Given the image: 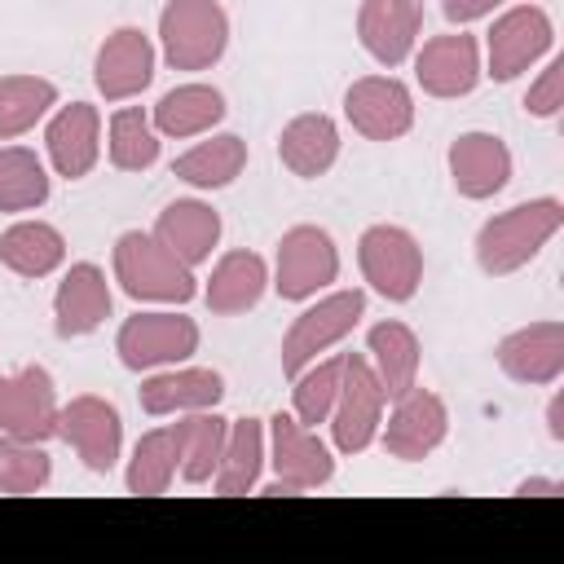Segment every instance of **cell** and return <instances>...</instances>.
<instances>
[{
  "mask_svg": "<svg viewBox=\"0 0 564 564\" xmlns=\"http://www.w3.org/2000/svg\"><path fill=\"white\" fill-rule=\"evenodd\" d=\"M564 225V203L560 198H529L516 203L498 216H489L476 234V264L489 278H507L524 269Z\"/></svg>",
  "mask_w": 564,
  "mask_h": 564,
  "instance_id": "cell-1",
  "label": "cell"
},
{
  "mask_svg": "<svg viewBox=\"0 0 564 564\" xmlns=\"http://www.w3.org/2000/svg\"><path fill=\"white\" fill-rule=\"evenodd\" d=\"M110 264H115V282L132 295V300H150V304H189L198 282H194V269L185 260H176L154 234H141V229H128L115 238V251H110Z\"/></svg>",
  "mask_w": 564,
  "mask_h": 564,
  "instance_id": "cell-2",
  "label": "cell"
},
{
  "mask_svg": "<svg viewBox=\"0 0 564 564\" xmlns=\"http://www.w3.org/2000/svg\"><path fill=\"white\" fill-rule=\"evenodd\" d=\"M159 44L172 70L216 66L229 44V18L220 0H167L159 13Z\"/></svg>",
  "mask_w": 564,
  "mask_h": 564,
  "instance_id": "cell-3",
  "label": "cell"
},
{
  "mask_svg": "<svg viewBox=\"0 0 564 564\" xmlns=\"http://www.w3.org/2000/svg\"><path fill=\"white\" fill-rule=\"evenodd\" d=\"M383 383L370 366V357L361 352H344V370H339V392L330 405V441L339 454H361L375 445L379 423H383Z\"/></svg>",
  "mask_w": 564,
  "mask_h": 564,
  "instance_id": "cell-4",
  "label": "cell"
},
{
  "mask_svg": "<svg viewBox=\"0 0 564 564\" xmlns=\"http://www.w3.org/2000/svg\"><path fill=\"white\" fill-rule=\"evenodd\" d=\"M269 463H273V480L260 489L264 498H278V494H308V489H322L330 485L335 476V458L330 449L317 441L313 427H304L295 414H273L269 419Z\"/></svg>",
  "mask_w": 564,
  "mask_h": 564,
  "instance_id": "cell-5",
  "label": "cell"
},
{
  "mask_svg": "<svg viewBox=\"0 0 564 564\" xmlns=\"http://www.w3.org/2000/svg\"><path fill=\"white\" fill-rule=\"evenodd\" d=\"M339 278V251L335 238L322 225H291L278 242V264H273V291L291 304L313 300Z\"/></svg>",
  "mask_w": 564,
  "mask_h": 564,
  "instance_id": "cell-6",
  "label": "cell"
},
{
  "mask_svg": "<svg viewBox=\"0 0 564 564\" xmlns=\"http://www.w3.org/2000/svg\"><path fill=\"white\" fill-rule=\"evenodd\" d=\"M357 264H361V278L392 304L414 300L423 282V247L401 225H370L357 238Z\"/></svg>",
  "mask_w": 564,
  "mask_h": 564,
  "instance_id": "cell-7",
  "label": "cell"
},
{
  "mask_svg": "<svg viewBox=\"0 0 564 564\" xmlns=\"http://www.w3.org/2000/svg\"><path fill=\"white\" fill-rule=\"evenodd\" d=\"M366 313V291H330L326 300L308 304L282 335V375L295 379L308 361H317V352H326L330 344H339Z\"/></svg>",
  "mask_w": 564,
  "mask_h": 564,
  "instance_id": "cell-8",
  "label": "cell"
},
{
  "mask_svg": "<svg viewBox=\"0 0 564 564\" xmlns=\"http://www.w3.org/2000/svg\"><path fill=\"white\" fill-rule=\"evenodd\" d=\"M115 352L137 375L159 366H181L185 357L198 352V322L185 313H132L115 335Z\"/></svg>",
  "mask_w": 564,
  "mask_h": 564,
  "instance_id": "cell-9",
  "label": "cell"
},
{
  "mask_svg": "<svg viewBox=\"0 0 564 564\" xmlns=\"http://www.w3.org/2000/svg\"><path fill=\"white\" fill-rule=\"evenodd\" d=\"M344 115L366 141H397L414 128V93L397 75H361L344 93Z\"/></svg>",
  "mask_w": 564,
  "mask_h": 564,
  "instance_id": "cell-10",
  "label": "cell"
},
{
  "mask_svg": "<svg viewBox=\"0 0 564 564\" xmlns=\"http://www.w3.org/2000/svg\"><path fill=\"white\" fill-rule=\"evenodd\" d=\"M57 388L44 366H22L13 375H0V432L22 441H48L57 436Z\"/></svg>",
  "mask_w": 564,
  "mask_h": 564,
  "instance_id": "cell-11",
  "label": "cell"
},
{
  "mask_svg": "<svg viewBox=\"0 0 564 564\" xmlns=\"http://www.w3.org/2000/svg\"><path fill=\"white\" fill-rule=\"evenodd\" d=\"M555 44V26H551V18H546V9H538V4H516V9H507L498 22H494V31H489V40H485V48H489V79H498V84H511L516 75H524L546 48Z\"/></svg>",
  "mask_w": 564,
  "mask_h": 564,
  "instance_id": "cell-12",
  "label": "cell"
},
{
  "mask_svg": "<svg viewBox=\"0 0 564 564\" xmlns=\"http://www.w3.org/2000/svg\"><path fill=\"white\" fill-rule=\"evenodd\" d=\"M57 436L84 458L88 471L106 476L119 463V449H123V419L101 397H70L57 410Z\"/></svg>",
  "mask_w": 564,
  "mask_h": 564,
  "instance_id": "cell-13",
  "label": "cell"
},
{
  "mask_svg": "<svg viewBox=\"0 0 564 564\" xmlns=\"http://www.w3.org/2000/svg\"><path fill=\"white\" fill-rule=\"evenodd\" d=\"M480 44L463 26L423 40V48L414 53V79L427 97H467L480 84Z\"/></svg>",
  "mask_w": 564,
  "mask_h": 564,
  "instance_id": "cell-14",
  "label": "cell"
},
{
  "mask_svg": "<svg viewBox=\"0 0 564 564\" xmlns=\"http://www.w3.org/2000/svg\"><path fill=\"white\" fill-rule=\"evenodd\" d=\"M379 427H383V449H388L392 458L419 463V458H427V454L445 441V432H449V410H445V401H441L436 392H427V388L414 383L405 397H397L388 423H379Z\"/></svg>",
  "mask_w": 564,
  "mask_h": 564,
  "instance_id": "cell-15",
  "label": "cell"
},
{
  "mask_svg": "<svg viewBox=\"0 0 564 564\" xmlns=\"http://www.w3.org/2000/svg\"><path fill=\"white\" fill-rule=\"evenodd\" d=\"M93 79H97V93L106 101H128L137 93L150 88L154 79V44L141 26H119L101 40L97 48V62H93Z\"/></svg>",
  "mask_w": 564,
  "mask_h": 564,
  "instance_id": "cell-16",
  "label": "cell"
},
{
  "mask_svg": "<svg viewBox=\"0 0 564 564\" xmlns=\"http://www.w3.org/2000/svg\"><path fill=\"white\" fill-rule=\"evenodd\" d=\"M494 357L507 379L546 388L564 375V322H529V326L502 335Z\"/></svg>",
  "mask_w": 564,
  "mask_h": 564,
  "instance_id": "cell-17",
  "label": "cell"
},
{
  "mask_svg": "<svg viewBox=\"0 0 564 564\" xmlns=\"http://www.w3.org/2000/svg\"><path fill=\"white\" fill-rule=\"evenodd\" d=\"M423 26V0H361L357 9V40L379 66H401Z\"/></svg>",
  "mask_w": 564,
  "mask_h": 564,
  "instance_id": "cell-18",
  "label": "cell"
},
{
  "mask_svg": "<svg viewBox=\"0 0 564 564\" xmlns=\"http://www.w3.org/2000/svg\"><path fill=\"white\" fill-rule=\"evenodd\" d=\"M110 282L101 273V264L93 260H79L62 273L57 282V295H53V330L57 339H79V335H93L106 317H110Z\"/></svg>",
  "mask_w": 564,
  "mask_h": 564,
  "instance_id": "cell-19",
  "label": "cell"
},
{
  "mask_svg": "<svg viewBox=\"0 0 564 564\" xmlns=\"http://www.w3.org/2000/svg\"><path fill=\"white\" fill-rule=\"evenodd\" d=\"M44 145H48V163L57 176L66 181H79L97 167V154H101V115L93 101H70L53 115L48 132H44Z\"/></svg>",
  "mask_w": 564,
  "mask_h": 564,
  "instance_id": "cell-20",
  "label": "cell"
},
{
  "mask_svg": "<svg viewBox=\"0 0 564 564\" xmlns=\"http://www.w3.org/2000/svg\"><path fill=\"white\" fill-rule=\"evenodd\" d=\"M449 181L463 198H494L511 181V150L494 132H463L449 145Z\"/></svg>",
  "mask_w": 564,
  "mask_h": 564,
  "instance_id": "cell-21",
  "label": "cell"
},
{
  "mask_svg": "<svg viewBox=\"0 0 564 564\" xmlns=\"http://www.w3.org/2000/svg\"><path fill=\"white\" fill-rule=\"evenodd\" d=\"M154 238H159L176 260H185L189 269H198L203 260H212V251H216V242H220V216H216L207 203H198V198H176V203H167V207L159 212Z\"/></svg>",
  "mask_w": 564,
  "mask_h": 564,
  "instance_id": "cell-22",
  "label": "cell"
},
{
  "mask_svg": "<svg viewBox=\"0 0 564 564\" xmlns=\"http://www.w3.org/2000/svg\"><path fill=\"white\" fill-rule=\"evenodd\" d=\"M137 397H141V410L154 414V419H163V414H189V410H216V401L225 397V379L216 370L185 366V370L150 375Z\"/></svg>",
  "mask_w": 564,
  "mask_h": 564,
  "instance_id": "cell-23",
  "label": "cell"
},
{
  "mask_svg": "<svg viewBox=\"0 0 564 564\" xmlns=\"http://www.w3.org/2000/svg\"><path fill=\"white\" fill-rule=\"evenodd\" d=\"M278 159H282L286 172H295L304 181L326 176L335 167V159H339V128H335V119L322 115V110L317 115H295L282 128V137H278Z\"/></svg>",
  "mask_w": 564,
  "mask_h": 564,
  "instance_id": "cell-24",
  "label": "cell"
},
{
  "mask_svg": "<svg viewBox=\"0 0 564 564\" xmlns=\"http://www.w3.org/2000/svg\"><path fill=\"white\" fill-rule=\"evenodd\" d=\"M269 286V264L256 256V251H225L207 278V308L220 313V317H234V313H247L260 304Z\"/></svg>",
  "mask_w": 564,
  "mask_h": 564,
  "instance_id": "cell-25",
  "label": "cell"
},
{
  "mask_svg": "<svg viewBox=\"0 0 564 564\" xmlns=\"http://www.w3.org/2000/svg\"><path fill=\"white\" fill-rule=\"evenodd\" d=\"M225 110L229 106H225L220 88H212V84H181V88H172V93L159 97L150 123H154L159 137L185 141V137H198V132L216 128L225 119Z\"/></svg>",
  "mask_w": 564,
  "mask_h": 564,
  "instance_id": "cell-26",
  "label": "cell"
},
{
  "mask_svg": "<svg viewBox=\"0 0 564 564\" xmlns=\"http://www.w3.org/2000/svg\"><path fill=\"white\" fill-rule=\"evenodd\" d=\"M225 432L229 419H220L216 410H189L185 419L172 423V441H176V467L189 485H207L220 467V449H225Z\"/></svg>",
  "mask_w": 564,
  "mask_h": 564,
  "instance_id": "cell-27",
  "label": "cell"
},
{
  "mask_svg": "<svg viewBox=\"0 0 564 564\" xmlns=\"http://www.w3.org/2000/svg\"><path fill=\"white\" fill-rule=\"evenodd\" d=\"M366 352H370V366H375L388 401H397V397H405L414 388V379H419V335L405 322L370 326Z\"/></svg>",
  "mask_w": 564,
  "mask_h": 564,
  "instance_id": "cell-28",
  "label": "cell"
},
{
  "mask_svg": "<svg viewBox=\"0 0 564 564\" xmlns=\"http://www.w3.org/2000/svg\"><path fill=\"white\" fill-rule=\"evenodd\" d=\"M264 471V423L260 419H229L225 432V449H220V467L212 476L216 494L234 498V494H256Z\"/></svg>",
  "mask_w": 564,
  "mask_h": 564,
  "instance_id": "cell-29",
  "label": "cell"
},
{
  "mask_svg": "<svg viewBox=\"0 0 564 564\" xmlns=\"http://www.w3.org/2000/svg\"><path fill=\"white\" fill-rule=\"evenodd\" d=\"M66 260V238L44 220H18L0 234V264L18 278H48Z\"/></svg>",
  "mask_w": 564,
  "mask_h": 564,
  "instance_id": "cell-30",
  "label": "cell"
},
{
  "mask_svg": "<svg viewBox=\"0 0 564 564\" xmlns=\"http://www.w3.org/2000/svg\"><path fill=\"white\" fill-rule=\"evenodd\" d=\"M242 167H247V141L238 132H220L212 141H198L194 150H185L172 163V172L194 189H225Z\"/></svg>",
  "mask_w": 564,
  "mask_h": 564,
  "instance_id": "cell-31",
  "label": "cell"
},
{
  "mask_svg": "<svg viewBox=\"0 0 564 564\" xmlns=\"http://www.w3.org/2000/svg\"><path fill=\"white\" fill-rule=\"evenodd\" d=\"M57 106V84L44 75H0V141L31 132Z\"/></svg>",
  "mask_w": 564,
  "mask_h": 564,
  "instance_id": "cell-32",
  "label": "cell"
},
{
  "mask_svg": "<svg viewBox=\"0 0 564 564\" xmlns=\"http://www.w3.org/2000/svg\"><path fill=\"white\" fill-rule=\"evenodd\" d=\"M48 203V172L35 150L0 145V212H31Z\"/></svg>",
  "mask_w": 564,
  "mask_h": 564,
  "instance_id": "cell-33",
  "label": "cell"
},
{
  "mask_svg": "<svg viewBox=\"0 0 564 564\" xmlns=\"http://www.w3.org/2000/svg\"><path fill=\"white\" fill-rule=\"evenodd\" d=\"M106 154L119 172H145L159 159V132L141 106H119L110 115V141Z\"/></svg>",
  "mask_w": 564,
  "mask_h": 564,
  "instance_id": "cell-34",
  "label": "cell"
},
{
  "mask_svg": "<svg viewBox=\"0 0 564 564\" xmlns=\"http://www.w3.org/2000/svg\"><path fill=\"white\" fill-rule=\"evenodd\" d=\"M172 476H176V441H172V427H154V432H145L132 445L123 485H128V494L154 498V494H167L172 489Z\"/></svg>",
  "mask_w": 564,
  "mask_h": 564,
  "instance_id": "cell-35",
  "label": "cell"
},
{
  "mask_svg": "<svg viewBox=\"0 0 564 564\" xmlns=\"http://www.w3.org/2000/svg\"><path fill=\"white\" fill-rule=\"evenodd\" d=\"M339 370H344V357H326V361H308L291 383V414L304 423V427H317L330 419V405H335V392H339Z\"/></svg>",
  "mask_w": 564,
  "mask_h": 564,
  "instance_id": "cell-36",
  "label": "cell"
},
{
  "mask_svg": "<svg viewBox=\"0 0 564 564\" xmlns=\"http://www.w3.org/2000/svg\"><path fill=\"white\" fill-rule=\"evenodd\" d=\"M53 480V458L40 441L0 432V494H40Z\"/></svg>",
  "mask_w": 564,
  "mask_h": 564,
  "instance_id": "cell-37",
  "label": "cell"
},
{
  "mask_svg": "<svg viewBox=\"0 0 564 564\" xmlns=\"http://www.w3.org/2000/svg\"><path fill=\"white\" fill-rule=\"evenodd\" d=\"M524 110L538 115V119H551V115L564 110V57H555V62L538 75V84H533L529 97H524Z\"/></svg>",
  "mask_w": 564,
  "mask_h": 564,
  "instance_id": "cell-38",
  "label": "cell"
},
{
  "mask_svg": "<svg viewBox=\"0 0 564 564\" xmlns=\"http://www.w3.org/2000/svg\"><path fill=\"white\" fill-rule=\"evenodd\" d=\"M498 4H502V0H441V13H445V22L467 26V22L485 18V13H494Z\"/></svg>",
  "mask_w": 564,
  "mask_h": 564,
  "instance_id": "cell-39",
  "label": "cell"
},
{
  "mask_svg": "<svg viewBox=\"0 0 564 564\" xmlns=\"http://www.w3.org/2000/svg\"><path fill=\"white\" fill-rule=\"evenodd\" d=\"M546 432H551V441H564V397H551V405H546Z\"/></svg>",
  "mask_w": 564,
  "mask_h": 564,
  "instance_id": "cell-40",
  "label": "cell"
},
{
  "mask_svg": "<svg viewBox=\"0 0 564 564\" xmlns=\"http://www.w3.org/2000/svg\"><path fill=\"white\" fill-rule=\"evenodd\" d=\"M516 494H538V498H551V494H564V485L560 480H542V476H533V480H520V489Z\"/></svg>",
  "mask_w": 564,
  "mask_h": 564,
  "instance_id": "cell-41",
  "label": "cell"
}]
</instances>
